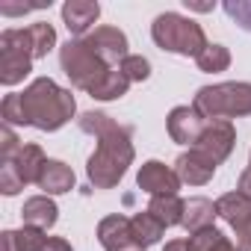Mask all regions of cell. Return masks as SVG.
<instances>
[{"instance_id":"cell-15","label":"cell","mask_w":251,"mask_h":251,"mask_svg":"<svg viewBox=\"0 0 251 251\" xmlns=\"http://www.w3.org/2000/svg\"><path fill=\"white\" fill-rule=\"evenodd\" d=\"M21 219H24V225H27V227L48 230V227H53V225H56L59 210H56V204H53L48 195H36V198H27V201H24Z\"/></svg>"},{"instance_id":"cell-14","label":"cell","mask_w":251,"mask_h":251,"mask_svg":"<svg viewBox=\"0 0 251 251\" xmlns=\"http://www.w3.org/2000/svg\"><path fill=\"white\" fill-rule=\"evenodd\" d=\"M74 172L71 166H65L62 160H48L42 166V175H39V189H45V195H62V192H71L74 189Z\"/></svg>"},{"instance_id":"cell-23","label":"cell","mask_w":251,"mask_h":251,"mask_svg":"<svg viewBox=\"0 0 251 251\" xmlns=\"http://www.w3.org/2000/svg\"><path fill=\"white\" fill-rule=\"evenodd\" d=\"M130 227H133V236H136V242H139L142 248H148V245L160 242V236H163V230H166V227H163L151 213H148V210H145V213L139 210V213L130 219Z\"/></svg>"},{"instance_id":"cell-16","label":"cell","mask_w":251,"mask_h":251,"mask_svg":"<svg viewBox=\"0 0 251 251\" xmlns=\"http://www.w3.org/2000/svg\"><path fill=\"white\" fill-rule=\"evenodd\" d=\"M12 166H15V172L21 175V180H24V186L27 183H39V175H42V166L48 163V157H45V151L39 148V145H21V151L9 160Z\"/></svg>"},{"instance_id":"cell-17","label":"cell","mask_w":251,"mask_h":251,"mask_svg":"<svg viewBox=\"0 0 251 251\" xmlns=\"http://www.w3.org/2000/svg\"><path fill=\"white\" fill-rule=\"evenodd\" d=\"M216 216H222L236 230V227H242L251 219V201L242 192H227V195H222L216 201Z\"/></svg>"},{"instance_id":"cell-2","label":"cell","mask_w":251,"mask_h":251,"mask_svg":"<svg viewBox=\"0 0 251 251\" xmlns=\"http://www.w3.org/2000/svg\"><path fill=\"white\" fill-rule=\"evenodd\" d=\"M21 106H24V124L48 130V133L59 130L77 112V100L71 89H62L50 77H36L21 92Z\"/></svg>"},{"instance_id":"cell-9","label":"cell","mask_w":251,"mask_h":251,"mask_svg":"<svg viewBox=\"0 0 251 251\" xmlns=\"http://www.w3.org/2000/svg\"><path fill=\"white\" fill-rule=\"evenodd\" d=\"M86 45L106 62V65H112V68H118L124 59H127L130 53H127V36H124L118 27H95V33H89L86 36Z\"/></svg>"},{"instance_id":"cell-34","label":"cell","mask_w":251,"mask_h":251,"mask_svg":"<svg viewBox=\"0 0 251 251\" xmlns=\"http://www.w3.org/2000/svg\"><path fill=\"white\" fill-rule=\"evenodd\" d=\"M45 3H39V6H0V12L3 15H24V12H33V9H42Z\"/></svg>"},{"instance_id":"cell-5","label":"cell","mask_w":251,"mask_h":251,"mask_svg":"<svg viewBox=\"0 0 251 251\" xmlns=\"http://www.w3.org/2000/svg\"><path fill=\"white\" fill-rule=\"evenodd\" d=\"M59 65L65 71V77L71 80L74 89H83V92H92L109 71L112 65H106L89 45L86 39H68L62 48H59Z\"/></svg>"},{"instance_id":"cell-31","label":"cell","mask_w":251,"mask_h":251,"mask_svg":"<svg viewBox=\"0 0 251 251\" xmlns=\"http://www.w3.org/2000/svg\"><path fill=\"white\" fill-rule=\"evenodd\" d=\"M236 245L239 251H251V219L242 227H236Z\"/></svg>"},{"instance_id":"cell-35","label":"cell","mask_w":251,"mask_h":251,"mask_svg":"<svg viewBox=\"0 0 251 251\" xmlns=\"http://www.w3.org/2000/svg\"><path fill=\"white\" fill-rule=\"evenodd\" d=\"M163 251H192V245H189V239H172Z\"/></svg>"},{"instance_id":"cell-13","label":"cell","mask_w":251,"mask_h":251,"mask_svg":"<svg viewBox=\"0 0 251 251\" xmlns=\"http://www.w3.org/2000/svg\"><path fill=\"white\" fill-rule=\"evenodd\" d=\"M100 18V6L92 3V0H68V3L62 6V21L68 27L71 36L77 39H86L89 27Z\"/></svg>"},{"instance_id":"cell-1","label":"cell","mask_w":251,"mask_h":251,"mask_svg":"<svg viewBox=\"0 0 251 251\" xmlns=\"http://www.w3.org/2000/svg\"><path fill=\"white\" fill-rule=\"evenodd\" d=\"M80 130L98 139L95 154L86 163L89 183L95 189H112L118 180L127 175V166L133 163V127L115 124L106 112H83L77 118Z\"/></svg>"},{"instance_id":"cell-27","label":"cell","mask_w":251,"mask_h":251,"mask_svg":"<svg viewBox=\"0 0 251 251\" xmlns=\"http://www.w3.org/2000/svg\"><path fill=\"white\" fill-rule=\"evenodd\" d=\"M21 189H24V180L15 172V166L12 163H0V192L3 195H18Z\"/></svg>"},{"instance_id":"cell-18","label":"cell","mask_w":251,"mask_h":251,"mask_svg":"<svg viewBox=\"0 0 251 251\" xmlns=\"http://www.w3.org/2000/svg\"><path fill=\"white\" fill-rule=\"evenodd\" d=\"M213 216H216V204L210 198H189L183 201V227L189 233H198L204 227H213Z\"/></svg>"},{"instance_id":"cell-26","label":"cell","mask_w":251,"mask_h":251,"mask_svg":"<svg viewBox=\"0 0 251 251\" xmlns=\"http://www.w3.org/2000/svg\"><path fill=\"white\" fill-rule=\"evenodd\" d=\"M118 68H121V74L127 77L130 83H142V80H148V77H151V62H148L145 56H136V53H130V56L124 59Z\"/></svg>"},{"instance_id":"cell-33","label":"cell","mask_w":251,"mask_h":251,"mask_svg":"<svg viewBox=\"0 0 251 251\" xmlns=\"http://www.w3.org/2000/svg\"><path fill=\"white\" fill-rule=\"evenodd\" d=\"M236 192H242L248 201H251V169H245L242 175H239V183H236Z\"/></svg>"},{"instance_id":"cell-19","label":"cell","mask_w":251,"mask_h":251,"mask_svg":"<svg viewBox=\"0 0 251 251\" xmlns=\"http://www.w3.org/2000/svg\"><path fill=\"white\" fill-rule=\"evenodd\" d=\"M148 213L163 225V227H175L183 222V201L177 195H154L148 204Z\"/></svg>"},{"instance_id":"cell-20","label":"cell","mask_w":251,"mask_h":251,"mask_svg":"<svg viewBox=\"0 0 251 251\" xmlns=\"http://www.w3.org/2000/svg\"><path fill=\"white\" fill-rule=\"evenodd\" d=\"M48 242L45 230L36 227H21V230H6L3 233V251H42Z\"/></svg>"},{"instance_id":"cell-6","label":"cell","mask_w":251,"mask_h":251,"mask_svg":"<svg viewBox=\"0 0 251 251\" xmlns=\"http://www.w3.org/2000/svg\"><path fill=\"white\" fill-rule=\"evenodd\" d=\"M33 71V48L27 30H3L0 33V83L15 86Z\"/></svg>"},{"instance_id":"cell-8","label":"cell","mask_w":251,"mask_h":251,"mask_svg":"<svg viewBox=\"0 0 251 251\" xmlns=\"http://www.w3.org/2000/svg\"><path fill=\"white\" fill-rule=\"evenodd\" d=\"M98 239L103 245V251H145L136 236H133V227H130V219L121 216V213H112L106 219H100L98 225Z\"/></svg>"},{"instance_id":"cell-21","label":"cell","mask_w":251,"mask_h":251,"mask_svg":"<svg viewBox=\"0 0 251 251\" xmlns=\"http://www.w3.org/2000/svg\"><path fill=\"white\" fill-rule=\"evenodd\" d=\"M192 251H239L236 242H230L219 227H204L198 233H189Z\"/></svg>"},{"instance_id":"cell-28","label":"cell","mask_w":251,"mask_h":251,"mask_svg":"<svg viewBox=\"0 0 251 251\" xmlns=\"http://www.w3.org/2000/svg\"><path fill=\"white\" fill-rule=\"evenodd\" d=\"M21 139L15 136V130L9 127V124H3V127H0V163H9L18 151H21Z\"/></svg>"},{"instance_id":"cell-7","label":"cell","mask_w":251,"mask_h":251,"mask_svg":"<svg viewBox=\"0 0 251 251\" xmlns=\"http://www.w3.org/2000/svg\"><path fill=\"white\" fill-rule=\"evenodd\" d=\"M233 145H236V130H233L230 121H207L201 136H198V142L192 148L201 151L204 157H210L219 166V163H225L230 157Z\"/></svg>"},{"instance_id":"cell-30","label":"cell","mask_w":251,"mask_h":251,"mask_svg":"<svg viewBox=\"0 0 251 251\" xmlns=\"http://www.w3.org/2000/svg\"><path fill=\"white\" fill-rule=\"evenodd\" d=\"M225 12H227L242 30L251 33V0H227V3H225Z\"/></svg>"},{"instance_id":"cell-3","label":"cell","mask_w":251,"mask_h":251,"mask_svg":"<svg viewBox=\"0 0 251 251\" xmlns=\"http://www.w3.org/2000/svg\"><path fill=\"white\" fill-rule=\"evenodd\" d=\"M192 109L204 121H227L251 115V83H216L198 89Z\"/></svg>"},{"instance_id":"cell-10","label":"cell","mask_w":251,"mask_h":251,"mask_svg":"<svg viewBox=\"0 0 251 251\" xmlns=\"http://www.w3.org/2000/svg\"><path fill=\"white\" fill-rule=\"evenodd\" d=\"M136 186H139L142 192H148L151 198H154V195H177L180 177H177V172L169 169L166 163L148 160V163H142V169H139V175H136Z\"/></svg>"},{"instance_id":"cell-32","label":"cell","mask_w":251,"mask_h":251,"mask_svg":"<svg viewBox=\"0 0 251 251\" xmlns=\"http://www.w3.org/2000/svg\"><path fill=\"white\" fill-rule=\"evenodd\" d=\"M42 251H74V248H71V242L62 239V236H48V242H45Z\"/></svg>"},{"instance_id":"cell-22","label":"cell","mask_w":251,"mask_h":251,"mask_svg":"<svg viewBox=\"0 0 251 251\" xmlns=\"http://www.w3.org/2000/svg\"><path fill=\"white\" fill-rule=\"evenodd\" d=\"M127 89H130V80L121 74V68H112L89 95L92 98H98V100H118V98H124L127 95Z\"/></svg>"},{"instance_id":"cell-36","label":"cell","mask_w":251,"mask_h":251,"mask_svg":"<svg viewBox=\"0 0 251 251\" xmlns=\"http://www.w3.org/2000/svg\"><path fill=\"white\" fill-rule=\"evenodd\" d=\"M186 6L195 9V12H213V3H189V0H186Z\"/></svg>"},{"instance_id":"cell-12","label":"cell","mask_w":251,"mask_h":251,"mask_svg":"<svg viewBox=\"0 0 251 251\" xmlns=\"http://www.w3.org/2000/svg\"><path fill=\"white\" fill-rule=\"evenodd\" d=\"M175 172L180 177V183H189V186H204L213 175H216V163L210 157H204L201 151L189 148L186 154H180L175 160Z\"/></svg>"},{"instance_id":"cell-4","label":"cell","mask_w":251,"mask_h":251,"mask_svg":"<svg viewBox=\"0 0 251 251\" xmlns=\"http://www.w3.org/2000/svg\"><path fill=\"white\" fill-rule=\"evenodd\" d=\"M151 39L157 48H163L169 53H180V56H198L210 45L201 24H195L192 18H183L177 12L157 15L151 24Z\"/></svg>"},{"instance_id":"cell-24","label":"cell","mask_w":251,"mask_h":251,"mask_svg":"<svg viewBox=\"0 0 251 251\" xmlns=\"http://www.w3.org/2000/svg\"><path fill=\"white\" fill-rule=\"evenodd\" d=\"M27 39H30V48H33V59H42V56H48L53 50L56 30L48 21H39V24H30L27 27Z\"/></svg>"},{"instance_id":"cell-25","label":"cell","mask_w":251,"mask_h":251,"mask_svg":"<svg viewBox=\"0 0 251 251\" xmlns=\"http://www.w3.org/2000/svg\"><path fill=\"white\" fill-rule=\"evenodd\" d=\"M195 62H198V68H201L204 74H219V71H227V65H230V50H227L225 45H207V48L195 56Z\"/></svg>"},{"instance_id":"cell-29","label":"cell","mask_w":251,"mask_h":251,"mask_svg":"<svg viewBox=\"0 0 251 251\" xmlns=\"http://www.w3.org/2000/svg\"><path fill=\"white\" fill-rule=\"evenodd\" d=\"M0 118L3 124H24V106H21V95H6L3 106H0Z\"/></svg>"},{"instance_id":"cell-11","label":"cell","mask_w":251,"mask_h":251,"mask_svg":"<svg viewBox=\"0 0 251 251\" xmlns=\"http://www.w3.org/2000/svg\"><path fill=\"white\" fill-rule=\"evenodd\" d=\"M204 118L192 109V106H175L169 112V136L177 145H195L201 130H204Z\"/></svg>"}]
</instances>
